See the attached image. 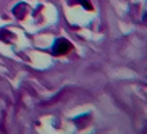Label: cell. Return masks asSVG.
Returning <instances> with one entry per match:
<instances>
[{
    "label": "cell",
    "instance_id": "obj_4",
    "mask_svg": "<svg viewBox=\"0 0 147 134\" xmlns=\"http://www.w3.org/2000/svg\"><path fill=\"white\" fill-rule=\"evenodd\" d=\"M87 118H89V113H86V115H82V116H78L74 121H76V125L82 126V121H84V120H87Z\"/></svg>",
    "mask_w": 147,
    "mask_h": 134
},
{
    "label": "cell",
    "instance_id": "obj_2",
    "mask_svg": "<svg viewBox=\"0 0 147 134\" xmlns=\"http://www.w3.org/2000/svg\"><path fill=\"white\" fill-rule=\"evenodd\" d=\"M26 8H28L26 3H23V2H21V3H18L16 7L13 8V15L18 18V20H23L24 15H26Z\"/></svg>",
    "mask_w": 147,
    "mask_h": 134
},
{
    "label": "cell",
    "instance_id": "obj_3",
    "mask_svg": "<svg viewBox=\"0 0 147 134\" xmlns=\"http://www.w3.org/2000/svg\"><path fill=\"white\" fill-rule=\"evenodd\" d=\"M69 3H81L82 7L86 10H92V5H91V2H87V0H71Z\"/></svg>",
    "mask_w": 147,
    "mask_h": 134
},
{
    "label": "cell",
    "instance_id": "obj_1",
    "mask_svg": "<svg viewBox=\"0 0 147 134\" xmlns=\"http://www.w3.org/2000/svg\"><path fill=\"white\" fill-rule=\"evenodd\" d=\"M73 48V45H71V42L69 40H66V39H57L55 42H53V45H52V55H65V53H68L69 50Z\"/></svg>",
    "mask_w": 147,
    "mask_h": 134
}]
</instances>
